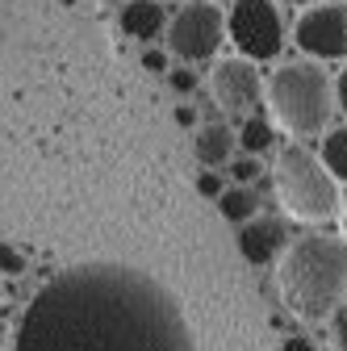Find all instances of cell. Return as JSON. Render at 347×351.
Segmentation results:
<instances>
[{
	"label": "cell",
	"instance_id": "obj_1",
	"mask_svg": "<svg viewBox=\"0 0 347 351\" xmlns=\"http://www.w3.org/2000/svg\"><path fill=\"white\" fill-rule=\"evenodd\" d=\"M13 351H197L180 297L130 263H75L34 293Z\"/></svg>",
	"mask_w": 347,
	"mask_h": 351
},
{
	"label": "cell",
	"instance_id": "obj_2",
	"mask_svg": "<svg viewBox=\"0 0 347 351\" xmlns=\"http://www.w3.org/2000/svg\"><path fill=\"white\" fill-rule=\"evenodd\" d=\"M276 285L301 322L335 318L347 301V243L326 230L297 234L276 263Z\"/></svg>",
	"mask_w": 347,
	"mask_h": 351
},
{
	"label": "cell",
	"instance_id": "obj_3",
	"mask_svg": "<svg viewBox=\"0 0 347 351\" xmlns=\"http://www.w3.org/2000/svg\"><path fill=\"white\" fill-rule=\"evenodd\" d=\"M264 105L272 125L293 134V143L326 134L335 117V80L314 59L276 63V71L264 80Z\"/></svg>",
	"mask_w": 347,
	"mask_h": 351
},
{
	"label": "cell",
	"instance_id": "obj_4",
	"mask_svg": "<svg viewBox=\"0 0 347 351\" xmlns=\"http://www.w3.org/2000/svg\"><path fill=\"white\" fill-rule=\"evenodd\" d=\"M272 184H276L280 209L289 217H297V222L322 226L331 217H339V209H343L335 176L326 171L318 151L306 147V143H285L280 147L276 167H272Z\"/></svg>",
	"mask_w": 347,
	"mask_h": 351
},
{
	"label": "cell",
	"instance_id": "obj_5",
	"mask_svg": "<svg viewBox=\"0 0 347 351\" xmlns=\"http://www.w3.org/2000/svg\"><path fill=\"white\" fill-rule=\"evenodd\" d=\"M226 42V13L213 0H184L176 5V13L167 17V34H163V51L171 59L189 63H209Z\"/></svg>",
	"mask_w": 347,
	"mask_h": 351
},
{
	"label": "cell",
	"instance_id": "obj_6",
	"mask_svg": "<svg viewBox=\"0 0 347 351\" xmlns=\"http://www.w3.org/2000/svg\"><path fill=\"white\" fill-rule=\"evenodd\" d=\"M226 38L251 63H272L289 47V25L276 0H235L226 13Z\"/></svg>",
	"mask_w": 347,
	"mask_h": 351
},
{
	"label": "cell",
	"instance_id": "obj_7",
	"mask_svg": "<svg viewBox=\"0 0 347 351\" xmlns=\"http://www.w3.org/2000/svg\"><path fill=\"white\" fill-rule=\"evenodd\" d=\"M293 47L314 63L347 59V0H314L293 21Z\"/></svg>",
	"mask_w": 347,
	"mask_h": 351
},
{
	"label": "cell",
	"instance_id": "obj_8",
	"mask_svg": "<svg viewBox=\"0 0 347 351\" xmlns=\"http://www.w3.org/2000/svg\"><path fill=\"white\" fill-rule=\"evenodd\" d=\"M209 93H213V101H218L222 113L251 117L255 105L264 101V75H259V67L251 59H243V55L218 59L213 63V75H209Z\"/></svg>",
	"mask_w": 347,
	"mask_h": 351
},
{
	"label": "cell",
	"instance_id": "obj_9",
	"mask_svg": "<svg viewBox=\"0 0 347 351\" xmlns=\"http://www.w3.org/2000/svg\"><path fill=\"white\" fill-rule=\"evenodd\" d=\"M289 239H285V222L280 217H255L239 230V251L247 255V263L255 268H268L276 255H285Z\"/></svg>",
	"mask_w": 347,
	"mask_h": 351
},
{
	"label": "cell",
	"instance_id": "obj_10",
	"mask_svg": "<svg viewBox=\"0 0 347 351\" xmlns=\"http://www.w3.org/2000/svg\"><path fill=\"white\" fill-rule=\"evenodd\" d=\"M167 9L159 0H125L121 13H117V25L125 29V38L143 42V47H159L163 34H167Z\"/></svg>",
	"mask_w": 347,
	"mask_h": 351
},
{
	"label": "cell",
	"instance_id": "obj_11",
	"mask_svg": "<svg viewBox=\"0 0 347 351\" xmlns=\"http://www.w3.org/2000/svg\"><path fill=\"white\" fill-rule=\"evenodd\" d=\"M235 151H239V134H235L230 125H222V121H205V125L197 130V138H193V155H197V163H201L205 171L230 167Z\"/></svg>",
	"mask_w": 347,
	"mask_h": 351
},
{
	"label": "cell",
	"instance_id": "obj_12",
	"mask_svg": "<svg viewBox=\"0 0 347 351\" xmlns=\"http://www.w3.org/2000/svg\"><path fill=\"white\" fill-rule=\"evenodd\" d=\"M218 213L226 217L230 226H247V222H255V217H259V197H255V189H247V184H230V189L218 197Z\"/></svg>",
	"mask_w": 347,
	"mask_h": 351
},
{
	"label": "cell",
	"instance_id": "obj_13",
	"mask_svg": "<svg viewBox=\"0 0 347 351\" xmlns=\"http://www.w3.org/2000/svg\"><path fill=\"white\" fill-rule=\"evenodd\" d=\"M318 159L326 163V171L335 176V184H347V121L331 125L322 143H318Z\"/></svg>",
	"mask_w": 347,
	"mask_h": 351
},
{
	"label": "cell",
	"instance_id": "obj_14",
	"mask_svg": "<svg viewBox=\"0 0 347 351\" xmlns=\"http://www.w3.org/2000/svg\"><path fill=\"white\" fill-rule=\"evenodd\" d=\"M272 143H276V125H272V117L251 113V117L239 121V147H243V155H264Z\"/></svg>",
	"mask_w": 347,
	"mask_h": 351
},
{
	"label": "cell",
	"instance_id": "obj_15",
	"mask_svg": "<svg viewBox=\"0 0 347 351\" xmlns=\"http://www.w3.org/2000/svg\"><path fill=\"white\" fill-rule=\"evenodd\" d=\"M259 171H264V163H259L255 155H235V159H230V176H235V184H247V189H251V184L259 180Z\"/></svg>",
	"mask_w": 347,
	"mask_h": 351
},
{
	"label": "cell",
	"instance_id": "obj_16",
	"mask_svg": "<svg viewBox=\"0 0 347 351\" xmlns=\"http://www.w3.org/2000/svg\"><path fill=\"white\" fill-rule=\"evenodd\" d=\"M21 272H25V255L0 243V276H21Z\"/></svg>",
	"mask_w": 347,
	"mask_h": 351
},
{
	"label": "cell",
	"instance_id": "obj_17",
	"mask_svg": "<svg viewBox=\"0 0 347 351\" xmlns=\"http://www.w3.org/2000/svg\"><path fill=\"white\" fill-rule=\"evenodd\" d=\"M143 67H147L151 75H167V71H171L167 51H163V47H143Z\"/></svg>",
	"mask_w": 347,
	"mask_h": 351
},
{
	"label": "cell",
	"instance_id": "obj_18",
	"mask_svg": "<svg viewBox=\"0 0 347 351\" xmlns=\"http://www.w3.org/2000/svg\"><path fill=\"white\" fill-rule=\"evenodd\" d=\"M167 84L176 88L180 97H189L193 88H197V75H193V67H171V71H167Z\"/></svg>",
	"mask_w": 347,
	"mask_h": 351
},
{
	"label": "cell",
	"instance_id": "obj_19",
	"mask_svg": "<svg viewBox=\"0 0 347 351\" xmlns=\"http://www.w3.org/2000/svg\"><path fill=\"white\" fill-rule=\"evenodd\" d=\"M197 189H201V197H209V201H218V197L226 193V184H222L218 171H201V176H197Z\"/></svg>",
	"mask_w": 347,
	"mask_h": 351
},
{
	"label": "cell",
	"instance_id": "obj_20",
	"mask_svg": "<svg viewBox=\"0 0 347 351\" xmlns=\"http://www.w3.org/2000/svg\"><path fill=\"white\" fill-rule=\"evenodd\" d=\"M335 109L347 117V63H343L339 75H335Z\"/></svg>",
	"mask_w": 347,
	"mask_h": 351
},
{
	"label": "cell",
	"instance_id": "obj_21",
	"mask_svg": "<svg viewBox=\"0 0 347 351\" xmlns=\"http://www.w3.org/2000/svg\"><path fill=\"white\" fill-rule=\"evenodd\" d=\"M280 351H318V347H314V339H306V335H289V339L280 343Z\"/></svg>",
	"mask_w": 347,
	"mask_h": 351
},
{
	"label": "cell",
	"instance_id": "obj_22",
	"mask_svg": "<svg viewBox=\"0 0 347 351\" xmlns=\"http://www.w3.org/2000/svg\"><path fill=\"white\" fill-rule=\"evenodd\" d=\"M176 121L180 125H197V109L193 105H176Z\"/></svg>",
	"mask_w": 347,
	"mask_h": 351
},
{
	"label": "cell",
	"instance_id": "obj_23",
	"mask_svg": "<svg viewBox=\"0 0 347 351\" xmlns=\"http://www.w3.org/2000/svg\"><path fill=\"white\" fill-rule=\"evenodd\" d=\"M335 339L339 347H347V314H335Z\"/></svg>",
	"mask_w": 347,
	"mask_h": 351
},
{
	"label": "cell",
	"instance_id": "obj_24",
	"mask_svg": "<svg viewBox=\"0 0 347 351\" xmlns=\"http://www.w3.org/2000/svg\"><path fill=\"white\" fill-rule=\"evenodd\" d=\"M285 5H297V9H310L314 0H285Z\"/></svg>",
	"mask_w": 347,
	"mask_h": 351
},
{
	"label": "cell",
	"instance_id": "obj_25",
	"mask_svg": "<svg viewBox=\"0 0 347 351\" xmlns=\"http://www.w3.org/2000/svg\"><path fill=\"white\" fill-rule=\"evenodd\" d=\"M339 222H343V243H347V209H339Z\"/></svg>",
	"mask_w": 347,
	"mask_h": 351
},
{
	"label": "cell",
	"instance_id": "obj_26",
	"mask_svg": "<svg viewBox=\"0 0 347 351\" xmlns=\"http://www.w3.org/2000/svg\"><path fill=\"white\" fill-rule=\"evenodd\" d=\"M105 5H125V0H105Z\"/></svg>",
	"mask_w": 347,
	"mask_h": 351
},
{
	"label": "cell",
	"instance_id": "obj_27",
	"mask_svg": "<svg viewBox=\"0 0 347 351\" xmlns=\"http://www.w3.org/2000/svg\"><path fill=\"white\" fill-rule=\"evenodd\" d=\"M159 5H167V0H159ZM176 5H184V0H176Z\"/></svg>",
	"mask_w": 347,
	"mask_h": 351
}]
</instances>
